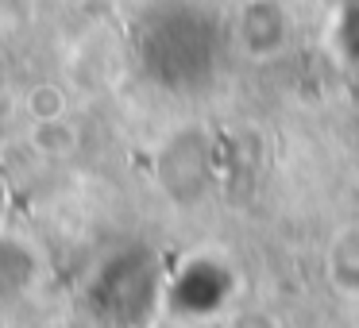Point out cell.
Listing matches in <instances>:
<instances>
[{"mask_svg":"<svg viewBox=\"0 0 359 328\" xmlns=\"http://www.w3.org/2000/svg\"><path fill=\"white\" fill-rule=\"evenodd\" d=\"M27 139H32V147L39 151L43 158H66V155L78 151V128H74L66 116L35 120V124L27 128Z\"/></svg>","mask_w":359,"mask_h":328,"instance_id":"6da1fadb","label":"cell"},{"mask_svg":"<svg viewBox=\"0 0 359 328\" xmlns=\"http://www.w3.org/2000/svg\"><path fill=\"white\" fill-rule=\"evenodd\" d=\"M24 112H27V120H58V116H66V97H62V89L58 86H35L32 93L24 97Z\"/></svg>","mask_w":359,"mask_h":328,"instance_id":"7a4b0ae2","label":"cell"}]
</instances>
